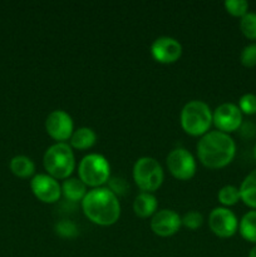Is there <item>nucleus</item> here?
<instances>
[{
  "label": "nucleus",
  "mask_w": 256,
  "mask_h": 257,
  "mask_svg": "<svg viewBox=\"0 0 256 257\" xmlns=\"http://www.w3.org/2000/svg\"><path fill=\"white\" fill-rule=\"evenodd\" d=\"M198 161L210 170H220L233 161L236 143L227 133L210 131L197 142Z\"/></svg>",
  "instance_id": "f257e3e1"
},
{
  "label": "nucleus",
  "mask_w": 256,
  "mask_h": 257,
  "mask_svg": "<svg viewBox=\"0 0 256 257\" xmlns=\"http://www.w3.org/2000/svg\"><path fill=\"white\" fill-rule=\"evenodd\" d=\"M85 217L94 225L112 226L120 217V203L118 196L108 187L92 188L80 202Z\"/></svg>",
  "instance_id": "f03ea898"
},
{
  "label": "nucleus",
  "mask_w": 256,
  "mask_h": 257,
  "mask_svg": "<svg viewBox=\"0 0 256 257\" xmlns=\"http://www.w3.org/2000/svg\"><path fill=\"white\" fill-rule=\"evenodd\" d=\"M180 123L187 135L202 137L212 125V110L203 100H190L181 109Z\"/></svg>",
  "instance_id": "7ed1b4c3"
},
{
  "label": "nucleus",
  "mask_w": 256,
  "mask_h": 257,
  "mask_svg": "<svg viewBox=\"0 0 256 257\" xmlns=\"http://www.w3.org/2000/svg\"><path fill=\"white\" fill-rule=\"evenodd\" d=\"M43 165L49 176L55 180H67L75 170L74 151L68 143L55 142L47 148L43 156Z\"/></svg>",
  "instance_id": "20e7f679"
},
{
  "label": "nucleus",
  "mask_w": 256,
  "mask_h": 257,
  "mask_svg": "<svg viewBox=\"0 0 256 257\" xmlns=\"http://www.w3.org/2000/svg\"><path fill=\"white\" fill-rule=\"evenodd\" d=\"M78 178L87 187H103L110 178L109 162L99 153L84 156L78 165Z\"/></svg>",
  "instance_id": "39448f33"
},
{
  "label": "nucleus",
  "mask_w": 256,
  "mask_h": 257,
  "mask_svg": "<svg viewBox=\"0 0 256 257\" xmlns=\"http://www.w3.org/2000/svg\"><path fill=\"white\" fill-rule=\"evenodd\" d=\"M133 181L142 192L153 193L162 186L165 172L156 158L143 156L133 165Z\"/></svg>",
  "instance_id": "423d86ee"
},
{
  "label": "nucleus",
  "mask_w": 256,
  "mask_h": 257,
  "mask_svg": "<svg viewBox=\"0 0 256 257\" xmlns=\"http://www.w3.org/2000/svg\"><path fill=\"white\" fill-rule=\"evenodd\" d=\"M168 171L175 178L180 181H188L196 175L197 165L190 151L178 147L171 151L166 158Z\"/></svg>",
  "instance_id": "0eeeda50"
},
{
  "label": "nucleus",
  "mask_w": 256,
  "mask_h": 257,
  "mask_svg": "<svg viewBox=\"0 0 256 257\" xmlns=\"http://www.w3.org/2000/svg\"><path fill=\"white\" fill-rule=\"evenodd\" d=\"M45 131L52 140L58 143H67L74 132L72 117L63 109H55L45 119Z\"/></svg>",
  "instance_id": "6e6552de"
},
{
  "label": "nucleus",
  "mask_w": 256,
  "mask_h": 257,
  "mask_svg": "<svg viewBox=\"0 0 256 257\" xmlns=\"http://www.w3.org/2000/svg\"><path fill=\"white\" fill-rule=\"evenodd\" d=\"M208 227L217 237H232L238 231V220L227 207H216L208 215Z\"/></svg>",
  "instance_id": "1a4fd4ad"
},
{
  "label": "nucleus",
  "mask_w": 256,
  "mask_h": 257,
  "mask_svg": "<svg viewBox=\"0 0 256 257\" xmlns=\"http://www.w3.org/2000/svg\"><path fill=\"white\" fill-rule=\"evenodd\" d=\"M32 192L40 202L55 203L62 197V187L59 181L53 178L48 173H38L30 181Z\"/></svg>",
  "instance_id": "9d476101"
},
{
  "label": "nucleus",
  "mask_w": 256,
  "mask_h": 257,
  "mask_svg": "<svg viewBox=\"0 0 256 257\" xmlns=\"http://www.w3.org/2000/svg\"><path fill=\"white\" fill-rule=\"evenodd\" d=\"M212 123L217 131L230 135L242 125V113L233 103H222L212 112Z\"/></svg>",
  "instance_id": "9b49d317"
},
{
  "label": "nucleus",
  "mask_w": 256,
  "mask_h": 257,
  "mask_svg": "<svg viewBox=\"0 0 256 257\" xmlns=\"http://www.w3.org/2000/svg\"><path fill=\"white\" fill-rule=\"evenodd\" d=\"M151 55L161 64H172L182 55V45L176 38L162 35L156 38L151 44Z\"/></svg>",
  "instance_id": "f8f14e48"
},
{
  "label": "nucleus",
  "mask_w": 256,
  "mask_h": 257,
  "mask_svg": "<svg viewBox=\"0 0 256 257\" xmlns=\"http://www.w3.org/2000/svg\"><path fill=\"white\" fill-rule=\"evenodd\" d=\"M150 226L155 235L160 237H170L178 232L182 222H181V216L176 211L163 208L158 210L151 217Z\"/></svg>",
  "instance_id": "ddd939ff"
},
{
  "label": "nucleus",
  "mask_w": 256,
  "mask_h": 257,
  "mask_svg": "<svg viewBox=\"0 0 256 257\" xmlns=\"http://www.w3.org/2000/svg\"><path fill=\"white\" fill-rule=\"evenodd\" d=\"M157 198L153 193L141 192L133 201V211L141 218L152 217L157 212Z\"/></svg>",
  "instance_id": "4468645a"
},
{
  "label": "nucleus",
  "mask_w": 256,
  "mask_h": 257,
  "mask_svg": "<svg viewBox=\"0 0 256 257\" xmlns=\"http://www.w3.org/2000/svg\"><path fill=\"white\" fill-rule=\"evenodd\" d=\"M60 187H62V195L69 202H82L88 192L87 186L79 178L75 177H69L64 180Z\"/></svg>",
  "instance_id": "2eb2a0df"
},
{
  "label": "nucleus",
  "mask_w": 256,
  "mask_h": 257,
  "mask_svg": "<svg viewBox=\"0 0 256 257\" xmlns=\"http://www.w3.org/2000/svg\"><path fill=\"white\" fill-rule=\"evenodd\" d=\"M97 142V135L89 127H79L74 130L69 140V146L74 150H89Z\"/></svg>",
  "instance_id": "dca6fc26"
},
{
  "label": "nucleus",
  "mask_w": 256,
  "mask_h": 257,
  "mask_svg": "<svg viewBox=\"0 0 256 257\" xmlns=\"http://www.w3.org/2000/svg\"><path fill=\"white\" fill-rule=\"evenodd\" d=\"M241 201L251 210H256V170L251 171L243 181L240 187Z\"/></svg>",
  "instance_id": "f3484780"
},
{
  "label": "nucleus",
  "mask_w": 256,
  "mask_h": 257,
  "mask_svg": "<svg viewBox=\"0 0 256 257\" xmlns=\"http://www.w3.org/2000/svg\"><path fill=\"white\" fill-rule=\"evenodd\" d=\"M9 168L19 178H29L35 173V163L28 156L19 155L10 160Z\"/></svg>",
  "instance_id": "a211bd4d"
},
{
  "label": "nucleus",
  "mask_w": 256,
  "mask_h": 257,
  "mask_svg": "<svg viewBox=\"0 0 256 257\" xmlns=\"http://www.w3.org/2000/svg\"><path fill=\"white\" fill-rule=\"evenodd\" d=\"M238 232L243 240L256 245V210L246 212L238 221Z\"/></svg>",
  "instance_id": "6ab92c4d"
},
{
  "label": "nucleus",
  "mask_w": 256,
  "mask_h": 257,
  "mask_svg": "<svg viewBox=\"0 0 256 257\" xmlns=\"http://www.w3.org/2000/svg\"><path fill=\"white\" fill-rule=\"evenodd\" d=\"M218 202L222 205V207H230V206L236 205L238 201H241L240 190L238 187L232 185H226L220 188L217 193Z\"/></svg>",
  "instance_id": "aec40b11"
},
{
  "label": "nucleus",
  "mask_w": 256,
  "mask_h": 257,
  "mask_svg": "<svg viewBox=\"0 0 256 257\" xmlns=\"http://www.w3.org/2000/svg\"><path fill=\"white\" fill-rule=\"evenodd\" d=\"M240 30L250 40H256V13L248 12L240 19Z\"/></svg>",
  "instance_id": "412c9836"
},
{
  "label": "nucleus",
  "mask_w": 256,
  "mask_h": 257,
  "mask_svg": "<svg viewBox=\"0 0 256 257\" xmlns=\"http://www.w3.org/2000/svg\"><path fill=\"white\" fill-rule=\"evenodd\" d=\"M223 7L228 14L240 19L248 13V3L246 0H226Z\"/></svg>",
  "instance_id": "4be33fe9"
},
{
  "label": "nucleus",
  "mask_w": 256,
  "mask_h": 257,
  "mask_svg": "<svg viewBox=\"0 0 256 257\" xmlns=\"http://www.w3.org/2000/svg\"><path fill=\"white\" fill-rule=\"evenodd\" d=\"M55 233L60 237L73 238L78 235V227L69 220H62L55 223Z\"/></svg>",
  "instance_id": "5701e85b"
},
{
  "label": "nucleus",
  "mask_w": 256,
  "mask_h": 257,
  "mask_svg": "<svg viewBox=\"0 0 256 257\" xmlns=\"http://www.w3.org/2000/svg\"><path fill=\"white\" fill-rule=\"evenodd\" d=\"M237 107L240 108L242 114H247V115L256 114V94H252V93H246V94L241 95Z\"/></svg>",
  "instance_id": "b1692460"
},
{
  "label": "nucleus",
  "mask_w": 256,
  "mask_h": 257,
  "mask_svg": "<svg viewBox=\"0 0 256 257\" xmlns=\"http://www.w3.org/2000/svg\"><path fill=\"white\" fill-rule=\"evenodd\" d=\"M181 222L190 230H197L202 226L203 216L198 211H188L181 217Z\"/></svg>",
  "instance_id": "393cba45"
},
{
  "label": "nucleus",
  "mask_w": 256,
  "mask_h": 257,
  "mask_svg": "<svg viewBox=\"0 0 256 257\" xmlns=\"http://www.w3.org/2000/svg\"><path fill=\"white\" fill-rule=\"evenodd\" d=\"M240 62L246 68L256 67V43H251L241 50Z\"/></svg>",
  "instance_id": "a878e982"
},
{
  "label": "nucleus",
  "mask_w": 256,
  "mask_h": 257,
  "mask_svg": "<svg viewBox=\"0 0 256 257\" xmlns=\"http://www.w3.org/2000/svg\"><path fill=\"white\" fill-rule=\"evenodd\" d=\"M128 183L124 178L122 177H110L109 181H108V188L112 191L114 195H124L128 190Z\"/></svg>",
  "instance_id": "bb28decb"
},
{
  "label": "nucleus",
  "mask_w": 256,
  "mask_h": 257,
  "mask_svg": "<svg viewBox=\"0 0 256 257\" xmlns=\"http://www.w3.org/2000/svg\"><path fill=\"white\" fill-rule=\"evenodd\" d=\"M248 257H256V245L250 250V252H248Z\"/></svg>",
  "instance_id": "cd10ccee"
},
{
  "label": "nucleus",
  "mask_w": 256,
  "mask_h": 257,
  "mask_svg": "<svg viewBox=\"0 0 256 257\" xmlns=\"http://www.w3.org/2000/svg\"><path fill=\"white\" fill-rule=\"evenodd\" d=\"M253 158L256 160V143H255V146H253Z\"/></svg>",
  "instance_id": "c85d7f7f"
}]
</instances>
